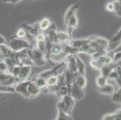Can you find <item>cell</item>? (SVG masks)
<instances>
[{"label":"cell","mask_w":121,"mask_h":120,"mask_svg":"<svg viewBox=\"0 0 121 120\" xmlns=\"http://www.w3.org/2000/svg\"><path fill=\"white\" fill-rule=\"evenodd\" d=\"M75 100L72 99L69 94L63 97L57 103V109L61 110L66 114L71 115V112L74 108Z\"/></svg>","instance_id":"6"},{"label":"cell","mask_w":121,"mask_h":120,"mask_svg":"<svg viewBox=\"0 0 121 120\" xmlns=\"http://www.w3.org/2000/svg\"><path fill=\"white\" fill-rule=\"evenodd\" d=\"M114 4V12L119 17H121V5L119 0L113 1Z\"/></svg>","instance_id":"32"},{"label":"cell","mask_w":121,"mask_h":120,"mask_svg":"<svg viewBox=\"0 0 121 120\" xmlns=\"http://www.w3.org/2000/svg\"><path fill=\"white\" fill-rule=\"evenodd\" d=\"M67 61V70L69 71L76 73H77V62H76L75 58L74 55H69L66 58Z\"/></svg>","instance_id":"14"},{"label":"cell","mask_w":121,"mask_h":120,"mask_svg":"<svg viewBox=\"0 0 121 120\" xmlns=\"http://www.w3.org/2000/svg\"><path fill=\"white\" fill-rule=\"evenodd\" d=\"M8 71L16 77L19 82L27 80L31 72V67L28 66H16L8 69Z\"/></svg>","instance_id":"2"},{"label":"cell","mask_w":121,"mask_h":120,"mask_svg":"<svg viewBox=\"0 0 121 120\" xmlns=\"http://www.w3.org/2000/svg\"><path fill=\"white\" fill-rule=\"evenodd\" d=\"M3 2H5V3H9L10 4H16L19 3V2H21V0H16V1H14V0H10V1H3Z\"/></svg>","instance_id":"40"},{"label":"cell","mask_w":121,"mask_h":120,"mask_svg":"<svg viewBox=\"0 0 121 120\" xmlns=\"http://www.w3.org/2000/svg\"><path fill=\"white\" fill-rule=\"evenodd\" d=\"M26 36H27V31L22 27L19 28L16 33V37H17V38L25 39Z\"/></svg>","instance_id":"33"},{"label":"cell","mask_w":121,"mask_h":120,"mask_svg":"<svg viewBox=\"0 0 121 120\" xmlns=\"http://www.w3.org/2000/svg\"><path fill=\"white\" fill-rule=\"evenodd\" d=\"M78 24V19L77 15L76 14L69 19L68 24L66 25L67 33L71 37H72V33H73L74 29L77 27Z\"/></svg>","instance_id":"12"},{"label":"cell","mask_w":121,"mask_h":120,"mask_svg":"<svg viewBox=\"0 0 121 120\" xmlns=\"http://www.w3.org/2000/svg\"><path fill=\"white\" fill-rule=\"evenodd\" d=\"M37 24H38V28H39V31L43 33L44 31L46 32L49 29L51 25L52 24V22L49 18L44 17Z\"/></svg>","instance_id":"18"},{"label":"cell","mask_w":121,"mask_h":120,"mask_svg":"<svg viewBox=\"0 0 121 120\" xmlns=\"http://www.w3.org/2000/svg\"><path fill=\"white\" fill-rule=\"evenodd\" d=\"M68 94L75 100H80L84 98L85 92L80 89L74 83L68 87Z\"/></svg>","instance_id":"9"},{"label":"cell","mask_w":121,"mask_h":120,"mask_svg":"<svg viewBox=\"0 0 121 120\" xmlns=\"http://www.w3.org/2000/svg\"><path fill=\"white\" fill-rule=\"evenodd\" d=\"M75 58L76 62H77V73L80 75L85 76L86 69V66L85 63L82 61V59L78 57V54L74 55Z\"/></svg>","instance_id":"16"},{"label":"cell","mask_w":121,"mask_h":120,"mask_svg":"<svg viewBox=\"0 0 121 120\" xmlns=\"http://www.w3.org/2000/svg\"><path fill=\"white\" fill-rule=\"evenodd\" d=\"M98 91L101 94H104V95H111L112 96L114 92L116 91L115 87L112 84L110 83H107L105 85L101 88H98Z\"/></svg>","instance_id":"15"},{"label":"cell","mask_w":121,"mask_h":120,"mask_svg":"<svg viewBox=\"0 0 121 120\" xmlns=\"http://www.w3.org/2000/svg\"><path fill=\"white\" fill-rule=\"evenodd\" d=\"M4 57H3V54H2L1 51L0 50V61H4Z\"/></svg>","instance_id":"42"},{"label":"cell","mask_w":121,"mask_h":120,"mask_svg":"<svg viewBox=\"0 0 121 120\" xmlns=\"http://www.w3.org/2000/svg\"><path fill=\"white\" fill-rule=\"evenodd\" d=\"M0 50L1 51L3 57L5 58L10 57L13 55L14 52L8 46V45H3V46H0Z\"/></svg>","instance_id":"24"},{"label":"cell","mask_w":121,"mask_h":120,"mask_svg":"<svg viewBox=\"0 0 121 120\" xmlns=\"http://www.w3.org/2000/svg\"><path fill=\"white\" fill-rule=\"evenodd\" d=\"M74 83L80 89L84 90L87 85V79L85 76L80 75L77 73Z\"/></svg>","instance_id":"19"},{"label":"cell","mask_w":121,"mask_h":120,"mask_svg":"<svg viewBox=\"0 0 121 120\" xmlns=\"http://www.w3.org/2000/svg\"><path fill=\"white\" fill-rule=\"evenodd\" d=\"M107 78L105 77L102 75L98 76L96 79V83L98 88H101L105 85L107 83Z\"/></svg>","instance_id":"28"},{"label":"cell","mask_w":121,"mask_h":120,"mask_svg":"<svg viewBox=\"0 0 121 120\" xmlns=\"http://www.w3.org/2000/svg\"><path fill=\"white\" fill-rule=\"evenodd\" d=\"M102 120H121V109L117 110L113 114L104 115Z\"/></svg>","instance_id":"23"},{"label":"cell","mask_w":121,"mask_h":120,"mask_svg":"<svg viewBox=\"0 0 121 120\" xmlns=\"http://www.w3.org/2000/svg\"><path fill=\"white\" fill-rule=\"evenodd\" d=\"M119 78L118 73H117V71H116V69H114L112 72L109 74V75L108 76L107 79H111V80H115V81L117 80Z\"/></svg>","instance_id":"34"},{"label":"cell","mask_w":121,"mask_h":120,"mask_svg":"<svg viewBox=\"0 0 121 120\" xmlns=\"http://www.w3.org/2000/svg\"><path fill=\"white\" fill-rule=\"evenodd\" d=\"M27 54L30 58L33 66L37 67H42L46 64L47 57L43 53L36 48L28 49Z\"/></svg>","instance_id":"4"},{"label":"cell","mask_w":121,"mask_h":120,"mask_svg":"<svg viewBox=\"0 0 121 120\" xmlns=\"http://www.w3.org/2000/svg\"><path fill=\"white\" fill-rule=\"evenodd\" d=\"M7 45L14 52H19L34 48L27 40L24 38H19L16 37L11 38Z\"/></svg>","instance_id":"3"},{"label":"cell","mask_w":121,"mask_h":120,"mask_svg":"<svg viewBox=\"0 0 121 120\" xmlns=\"http://www.w3.org/2000/svg\"><path fill=\"white\" fill-rule=\"evenodd\" d=\"M32 79H27L26 81L19 82L16 85L14 86L15 92H17L19 94L27 99L30 98L28 92V87Z\"/></svg>","instance_id":"8"},{"label":"cell","mask_w":121,"mask_h":120,"mask_svg":"<svg viewBox=\"0 0 121 120\" xmlns=\"http://www.w3.org/2000/svg\"><path fill=\"white\" fill-rule=\"evenodd\" d=\"M0 92L2 93H14L15 92L14 87L6 86L0 84Z\"/></svg>","instance_id":"29"},{"label":"cell","mask_w":121,"mask_h":120,"mask_svg":"<svg viewBox=\"0 0 121 120\" xmlns=\"http://www.w3.org/2000/svg\"><path fill=\"white\" fill-rule=\"evenodd\" d=\"M42 92V90L38 88L32 81L31 82L28 87V92L30 97H36L38 96Z\"/></svg>","instance_id":"17"},{"label":"cell","mask_w":121,"mask_h":120,"mask_svg":"<svg viewBox=\"0 0 121 120\" xmlns=\"http://www.w3.org/2000/svg\"><path fill=\"white\" fill-rule=\"evenodd\" d=\"M121 60V52L114 53L113 55V63L117 64Z\"/></svg>","instance_id":"36"},{"label":"cell","mask_w":121,"mask_h":120,"mask_svg":"<svg viewBox=\"0 0 121 120\" xmlns=\"http://www.w3.org/2000/svg\"><path fill=\"white\" fill-rule=\"evenodd\" d=\"M91 42V38L88 37L86 38H80V39L72 40L69 45L75 49H79L80 48L89 45Z\"/></svg>","instance_id":"11"},{"label":"cell","mask_w":121,"mask_h":120,"mask_svg":"<svg viewBox=\"0 0 121 120\" xmlns=\"http://www.w3.org/2000/svg\"><path fill=\"white\" fill-rule=\"evenodd\" d=\"M17 78L8 71L0 72V84L6 86L14 87L19 83Z\"/></svg>","instance_id":"7"},{"label":"cell","mask_w":121,"mask_h":120,"mask_svg":"<svg viewBox=\"0 0 121 120\" xmlns=\"http://www.w3.org/2000/svg\"><path fill=\"white\" fill-rule=\"evenodd\" d=\"M59 82V76H51L47 79V87H52L57 85Z\"/></svg>","instance_id":"26"},{"label":"cell","mask_w":121,"mask_h":120,"mask_svg":"<svg viewBox=\"0 0 121 120\" xmlns=\"http://www.w3.org/2000/svg\"><path fill=\"white\" fill-rule=\"evenodd\" d=\"M89 46L95 53L105 54L110 46V41L107 39L98 36H92Z\"/></svg>","instance_id":"1"},{"label":"cell","mask_w":121,"mask_h":120,"mask_svg":"<svg viewBox=\"0 0 121 120\" xmlns=\"http://www.w3.org/2000/svg\"><path fill=\"white\" fill-rule=\"evenodd\" d=\"M35 40L36 43H42L45 42L47 39V36L43 32L40 31L36 36H35Z\"/></svg>","instance_id":"31"},{"label":"cell","mask_w":121,"mask_h":120,"mask_svg":"<svg viewBox=\"0 0 121 120\" xmlns=\"http://www.w3.org/2000/svg\"><path fill=\"white\" fill-rule=\"evenodd\" d=\"M8 71V67L4 61H0V72Z\"/></svg>","instance_id":"38"},{"label":"cell","mask_w":121,"mask_h":120,"mask_svg":"<svg viewBox=\"0 0 121 120\" xmlns=\"http://www.w3.org/2000/svg\"><path fill=\"white\" fill-rule=\"evenodd\" d=\"M33 82L40 90H42L47 87V79L36 76L34 79H33Z\"/></svg>","instance_id":"22"},{"label":"cell","mask_w":121,"mask_h":120,"mask_svg":"<svg viewBox=\"0 0 121 120\" xmlns=\"http://www.w3.org/2000/svg\"><path fill=\"white\" fill-rule=\"evenodd\" d=\"M119 2L120 3H121V0H119Z\"/></svg>","instance_id":"43"},{"label":"cell","mask_w":121,"mask_h":120,"mask_svg":"<svg viewBox=\"0 0 121 120\" xmlns=\"http://www.w3.org/2000/svg\"><path fill=\"white\" fill-rule=\"evenodd\" d=\"M111 100L113 103L121 104V89L119 88L114 92V94L112 95Z\"/></svg>","instance_id":"27"},{"label":"cell","mask_w":121,"mask_h":120,"mask_svg":"<svg viewBox=\"0 0 121 120\" xmlns=\"http://www.w3.org/2000/svg\"><path fill=\"white\" fill-rule=\"evenodd\" d=\"M79 8V5L78 4H75L71 5L69 8L67 10L66 12L65 13V15L64 16V22L65 25L68 24L69 19L73 16V15L77 14L78 10Z\"/></svg>","instance_id":"13"},{"label":"cell","mask_w":121,"mask_h":120,"mask_svg":"<svg viewBox=\"0 0 121 120\" xmlns=\"http://www.w3.org/2000/svg\"><path fill=\"white\" fill-rule=\"evenodd\" d=\"M72 40V37L69 36L67 32L57 31L56 43L62 45H69Z\"/></svg>","instance_id":"10"},{"label":"cell","mask_w":121,"mask_h":120,"mask_svg":"<svg viewBox=\"0 0 121 120\" xmlns=\"http://www.w3.org/2000/svg\"><path fill=\"white\" fill-rule=\"evenodd\" d=\"M77 74V73H73L69 71L67 69L65 71V72L63 73V75H64L65 79L66 81V83L68 87H69V86H70L71 85L73 84L74 83Z\"/></svg>","instance_id":"21"},{"label":"cell","mask_w":121,"mask_h":120,"mask_svg":"<svg viewBox=\"0 0 121 120\" xmlns=\"http://www.w3.org/2000/svg\"><path fill=\"white\" fill-rule=\"evenodd\" d=\"M105 9L109 12H114V4L113 2H109L105 5Z\"/></svg>","instance_id":"35"},{"label":"cell","mask_w":121,"mask_h":120,"mask_svg":"<svg viewBox=\"0 0 121 120\" xmlns=\"http://www.w3.org/2000/svg\"><path fill=\"white\" fill-rule=\"evenodd\" d=\"M90 65L91 67L93 69L95 70H101V69L103 67V65L101 64L98 59H92L90 61Z\"/></svg>","instance_id":"30"},{"label":"cell","mask_w":121,"mask_h":120,"mask_svg":"<svg viewBox=\"0 0 121 120\" xmlns=\"http://www.w3.org/2000/svg\"><path fill=\"white\" fill-rule=\"evenodd\" d=\"M117 65V64L112 63L110 65L103 66V67L101 68V70H100V71H101V75L107 78L108 76L109 75L110 73L114 69H116Z\"/></svg>","instance_id":"20"},{"label":"cell","mask_w":121,"mask_h":120,"mask_svg":"<svg viewBox=\"0 0 121 120\" xmlns=\"http://www.w3.org/2000/svg\"><path fill=\"white\" fill-rule=\"evenodd\" d=\"M113 53H116V52H121V44H120L117 47H116L114 50H113Z\"/></svg>","instance_id":"41"},{"label":"cell","mask_w":121,"mask_h":120,"mask_svg":"<svg viewBox=\"0 0 121 120\" xmlns=\"http://www.w3.org/2000/svg\"><path fill=\"white\" fill-rule=\"evenodd\" d=\"M67 69V61L66 59L65 61H63L61 63L56 65L50 70H46V71H42V72L38 73L37 76L41 77V78L47 79L51 76H59L61 75L65 72Z\"/></svg>","instance_id":"5"},{"label":"cell","mask_w":121,"mask_h":120,"mask_svg":"<svg viewBox=\"0 0 121 120\" xmlns=\"http://www.w3.org/2000/svg\"><path fill=\"white\" fill-rule=\"evenodd\" d=\"M7 45H8V42H7L6 38L4 36L0 35V46Z\"/></svg>","instance_id":"39"},{"label":"cell","mask_w":121,"mask_h":120,"mask_svg":"<svg viewBox=\"0 0 121 120\" xmlns=\"http://www.w3.org/2000/svg\"><path fill=\"white\" fill-rule=\"evenodd\" d=\"M120 40H121V27L118 30L116 35L112 38V41L113 42H117V41H120Z\"/></svg>","instance_id":"37"},{"label":"cell","mask_w":121,"mask_h":120,"mask_svg":"<svg viewBox=\"0 0 121 120\" xmlns=\"http://www.w3.org/2000/svg\"><path fill=\"white\" fill-rule=\"evenodd\" d=\"M56 120H73L70 115L66 114L61 110L57 109V115Z\"/></svg>","instance_id":"25"}]
</instances>
